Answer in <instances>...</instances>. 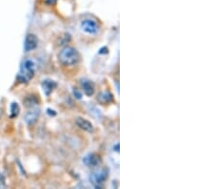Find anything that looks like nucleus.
I'll return each mask as SVG.
<instances>
[{
    "label": "nucleus",
    "mask_w": 214,
    "mask_h": 189,
    "mask_svg": "<svg viewBox=\"0 0 214 189\" xmlns=\"http://www.w3.org/2000/svg\"><path fill=\"white\" fill-rule=\"evenodd\" d=\"M36 69V65L33 59H25L20 68V72L18 74V80L23 83L29 82L34 75Z\"/></svg>",
    "instance_id": "nucleus-1"
},
{
    "label": "nucleus",
    "mask_w": 214,
    "mask_h": 189,
    "mask_svg": "<svg viewBox=\"0 0 214 189\" xmlns=\"http://www.w3.org/2000/svg\"><path fill=\"white\" fill-rule=\"evenodd\" d=\"M79 59V53L72 47H65L59 54V60L65 65L76 64Z\"/></svg>",
    "instance_id": "nucleus-2"
},
{
    "label": "nucleus",
    "mask_w": 214,
    "mask_h": 189,
    "mask_svg": "<svg viewBox=\"0 0 214 189\" xmlns=\"http://www.w3.org/2000/svg\"><path fill=\"white\" fill-rule=\"evenodd\" d=\"M108 176H109V170L107 168H101L95 172H92L90 176V180L95 187L99 188L103 185Z\"/></svg>",
    "instance_id": "nucleus-3"
},
{
    "label": "nucleus",
    "mask_w": 214,
    "mask_h": 189,
    "mask_svg": "<svg viewBox=\"0 0 214 189\" xmlns=\"http://www.w3.org/2000/svg\"><path fill=\"white\" fill-rule=\"evenodd\" d=\"M81 28H82L83 32H85L86 33H89V34H95L99 30L98 24L91 19H85L81 23Z\"/></svg>",
    "instance_id": "nucleus-4"
},
{
    "label": "nucleus",
    "mask_w": 214,
    "mask_h": 189,
    "mask_svg": "<svg viewBox=\"0 0 214 189\" xmlns=\"http://www.w3.org/2000/svg\"><path fill=\"white\" fill-rule=\"evenodd\" d=\"M37 44H38V39L36 35L33 33H29L25 39V46H24L25 51L30 52L34 50L37 47Z\"/></svg>",
    "instance_id": "nucleus-5"
},
{
    "label": "nucleus",
    "mask_w": 214,
    "mask_h": 189,
    "mask_svg": "<svg viewBox=\"0 0 214 189\" xmlns=\"http://www.w3.org/2000/svg\"><path fill=\"white\" fill-rule=\"evenodd\" d=\"M39 114H40V110L39 108L37 107H33V108H31L28 112L27 114L25 116V120L28 124H32L34 123L38 117H39Z\"/></svg>",
    "instance_id": "nucleus-6"
},
{
    "label": "nucleus",
    "mask_w": 214,
    "mask_h": 189,
    "mask_svg": "<svg viewBox=\"0 0 214 189\" xmlns=\"http://www.w3.org/2000/svg\"><path fill=\"white\" fill-rule=\"evenodd\" d=\"M100 158L95 154H89L83 159V162L89 167H94L100 163Z\"/></svg>",
    "instance_id": "nucleus-7"
},
{
    "label": "nucleus",
    "mask_w": 214,
    "mask_h": 189,
    "mask_svg": "<svg viewBox=\"0 0 214 189\" xmlns=\"http://www.w3.org/2000/svg\"><path fill=\"white\" fill-rule=\"evenodd\" d=\"M75 123H76V125L78 126L79 128H81V129H83V130H85L87 132H91L93 130V126H92L91 122H90L86 119L77 118L75 120Z\"/></svg>",
    "instance_id": "nucleus-8"
},
{
    "label": "nucleus",
    "mask_w": 214,
    "mask_h": 189,
    "mask_svg": "<svg viewBox=\"0 0 214 189\" xmlns=\"http://www.w3.org/2000/svg\"><path fill=\"white\" fill-rule=\"evenodd\" d=\"M57 84L53 80L51 79H46L42 82V87L44 90V93L46 94V96H50V94L56 88Z\"/></svg>",
    "instance_id": "nucleus-9"
},
{
    "label": "nucleus",
    "mask_w": 214,
    "mask_h": 189,
    "mask_svg": "<svg viewBox=\"0 0 214 189\" xmlns=\"http://www.w3.org/2000/svg\"><path fill=\"white\" fill-rule=\"evenodd\" d=\"M82 87H83L84 93L87 94V96H90V97L92 96L93 93H94V89H95L94 84H93L92 81H90V80H84L82 82Z\"/></svg>",
    "instance_id": "nucleus-10"
},
{
    "label": "nucleus",
    "mask_w": 214,
    "mask_h": 189,
    "mask_svg": "<svg viewBox=\"0 0 214 189\" xmlns=\"http://www.w3.org/2000/svg\"><path fill=\"white\" fill-rule=\"evenodd\" d=\"M98 100H99V101H100L101 103H103V104L109 103V102L112 101V96H111V94H110L109 92H104V93H102V94H100V96H99Z\"/></svg>",
    "instance_id": "nucleus-11"
},
{
    "label": "nucleus",
    "mask_w": 214,
    "mask_h": 189,
    "mask_svg": "<svg viewBox=\"0 0 214 189\" xmlns=\"http://www.w3.org/2000/svg\"><path fill=\"white\" fill-rule=\"evenodd\" d=\"M19 111H20V108H19L18 104L16 102L12 103L11 105V118H14L18 115Z\"/></svg>",
    "instance_id": "nucleus-12"
},
{
    "label": "nucleus",
    "mask_w": 214,
    "mask_h": 189,
    "mask_svg": "<svg viewBox=\"0 0 214 189\" xmlns=\"http://www.w3.org/2000/svg\"><path fill=\"white\" fill-rule=\"evenodd\" d=\"M6 187V181H5V177L0 174V188H5Z\"/></svg>",
    "instance_id": "nucleus-13"
}]
</instances>
